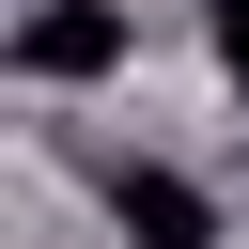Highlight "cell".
Returning <instances> with one entry per match:
<instances>
[{
  "label": "cell",
  "mask_w": 249,
  "mask_h": 249,
  "mask_svg": "<svg viewBox=\"0 0 249 249\" xmlns=\"http://www.w3.org/2000/svg\"><path fill=\"white\" fill-rule=\"evenodd\" d=\"M124 62V0H47L31 31H16V78H47V93H78V78H109Z\"/></svg>",
  "instance_id": "1"
},
{
  "label": "cell",
  "mask_w": 249,
  "mask_h": 249,
  "mask_svg": "<svg viewBox=\"0 0 249 249\" xmlns=\"http://www.w3.org/2000/svg\"><path fill=\"white\" fill-rule=\"evenodd\" d=\"M109 218H124V249H218V202H202L187 171H156V156L109 171Z\"/></svg>",
  "instance_id": "2"
},
{
  "label": "cell",
  "mask_w": 249,
  "mask_h": 249,
  "mask_svg": "<svg viewBox=\"0 0 249 249\" xmlns=\"http://www.w3.org/2000/svg\"><path fill=\"white\" fill-rule=\"evenodd\" d=\"M218 78L249 93V0H218Z\"/></svg>",
  "instance_id": "3"
}]
</instances>
